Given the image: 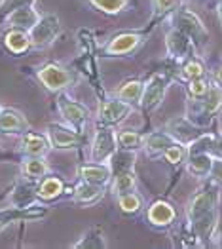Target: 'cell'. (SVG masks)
Returning <instances> with one entry per match:
<instances>
[{
  "label": "cell",
  "mask_w": 222,
  "mask_h": 249,
  "mask_svg": "<svg viewBox=\"0 0 222 249\" xmlns=\"http://www.w3.org/2000/svg\"><path fill=\"white\" fill-rule=\"evenodd\" d=\"M219 204H221V188L215 181H207L188 202L186 206V223L198 242H209L217 236L219 230Z\"/></svg>",
  "instance_id": "6da1fadb"
},
{
  "label": "cell",
  "mask_w": 222,
  "mask_h": 249,
  "mask_svg": "<svg viewBox=\"0 0 222 249\" xmlns=\"http://www.w3.org/2000/svg\"><path fill=\"white\" fill-rule=\"evenodd\" d=\"M36 78L40 80V84L46 89L59 93L78 82V72L63 63L50 61L36 69Z\"/></svg>",
  "instance_id": "7a4b0ae2"
},
{
  "label": "cell",
  "mask_w": 222,
  "mask_h": 249,
  "mask_svg": "<svg viewBox=\"0 0 222 249\" xmlns=\"http://www.w3.org/2000/svg\"><path fill=\"white\" fill-rule=\"evenodd\" d=\"M173 25L177 29H181L182 33L192 40L196 52H202L203 48L209 44V31L205 27V23L200 19L198 14H194L190 8L186 6H181L177 12H173Z\"/></svg>",
  "instance_id": "3957f363"
},
{
  "label": "cell",
  "mask_w": 222,
  "mask_h": 249,
  "mask_svg": "<svg viewBox=\"0 0 222 249\" xmlns=\"http://www.w3.org/2000/svg\"><path fill=\"white\" fill-rule=\"evenodd\" d=\"M31 35V44L33 48H50L53 42L59 38L61 35V21L55 14H46L40 16V19L36 21V25L29 31Z\"/></svg>",
  "instance_id": "277c9868"
},
{
  "label": "cell",
  "mask_w": 222,
  "mask_h": 249,
  "mask_svg": "<svg viewBox=\"0 0 222 249\" xmlns=\"http://www.w3.org/2000/svg\"><path fill=\"white\" fill-rule=\"evenodd\" d=\"M167 88H169V78H167L163 72L152 74V76L144 82V89H142L139 107H141L144 112L156 110V108L163 103V99H165Z\"/></svg>",
  "instance_id": "5b68a950"
},
{
  "label": "cell",
  "mask_w": 222,
  "mask_h": 249,
  "mask_svg": "<svg viewBox=\"0 0 222 249\" xmlns=\"http://www.w3.org/2000/svg\"><path fill=\"white\" fill-rule=\"evenodd\" d=\"M116 150H118L116 131L110 129L108 125H104V127L95 131V137L91 141V150H89V160L91 162L108 164L110 158L116 154Z\"/></svg>",
  "instance_id": "8992f818"
},
{
  "label": "cell",
  "mask_w": 222,
  "mask_h": 249,
  "mask_svg": "<svg viewBox=\"0 0 222 249\" xmlns=\"http://www.w3.org/2000/svg\"><path fill=\"white\" fill-rule=\"evenodd\" d=\"M133 112V105L123 101L120 97H110L99 103L97 108V122L101 125H114L123 122Z\"/></svg>",
  "instance_id": "52a82bcc"
},
{
  "label": "cell",
  "mask_w": 222,
  "mask_h": 249,
  "mask_svg": "<svg viewBox=\"0 0 222 249\" xmlns=\"http://www.w3.org/2000/svg\"><path fill=\"white\" fill-rule=\"evenodd\" d=\"M57 110H59L61 118L68 125H72L74 129H80L89 118V110L76 99H72L67 91H59L57 95Z\"/></svg>",
  "instance_id": "ba28073f"
},
{
  "label": "cell",
  "mask_w": 222,
  "mask_h": 249,
  "mask_svg": "<svg viewBox=\"0 0 222 249\" xmlns=\"http://www.w3.org/2000/svg\"><path fill=\"white\" fill-rule=\"evenodd\" d=\"M46 137L50 139L51 148H59V150L78 148L84 143V137L80 135V131L74 129L72 125L48 124V127H46Z\"/></svg>",
  "instance_id": "9c48e42d"
},
{
  "label": "cell",
  "mask_w": 222,
  "mask_h": 249,
  "mask_svg": "<svg viewBox=\"0 0 222 249\" xmlns=\"http://www.w3.org/2000/svg\"><path fill=\"white\" fill-rule=\"evenodd\" d=\"M194 44L192 40L182 33L181 29H177L175 25L167 31V35H165V52H167V55H169V59H173V61H186L188 57H192V53H194Z\"/></svg>",
  "instance_id": "30bf717a"
},
{
  "label": "cell",
  "mask_w": 222,
  "mask_h": 249,
  "mask_svg": "<svg viewBox=\"0 0 222 249\" xmlns=\"http://www.w3.org/2000/svg\"><path fill=\"white\" fill-rule=\"evenodd\" d=\"M144 42V35L142 33H135V31H125V33H118L114 35L108 44L104 46V53L110 57H120V55H129L133 53L139 46Z\"/></svg>",
  "instance_id": "8fae6325"
},
{
  "label": "cell",
  "mask_w": 222,
  "mask_h": 249,
  "mask_svg": "<svg viewBox=\"0 0 222 249\" xmlns=\"http://www.w3.org/2000/svg\"><path fill=\"white\" fill-rule=\"evenodd\" d=\"M146 221L154 229H169L177 221V211L167 200H156L146 209Z\"/></svg>",
  "instance_id": "7c38bea8"
},
{
  "label": "cell",
  "mask_w": 222,
  "mask_h": 249,
  "mask_svg": "<svg viewBox=\"0 0 222 249\" xmlns=\"http://www.w3.org/2000/svg\"><path fill=\"white\" fill-rule=\"evenodd\" d=\"M175 143H179V141L167 129H158V131H150L142 137L141 148L148 158H158V156H163V152Z\"/></svg>",
  "instance_id": "4fadbf2b"
},
{
  "label": "cell",
  "mask_w": 222,
  "mask_h": 249,
  "mask_svg": "<svg viewBox=\"0 0 222 249\" xmlns=\"http://www.w3.org/2000/svg\"><path fill=\"white\" fill-rule=\"evenodd\" d=\"M167 131L179 141V143H184V145H190L194 139H198L203 131L200 129V125L194 124L188 116H179V118H173L169 124H167Z\"/></svg>",
  "instance_id": "5bb4252c"
},
{
  "label": "cell",
  "mask_w": 222,
  "mask_h": 249,
  "mask_svg": "<svg viewBox=\"0 0 222 249\" xmlns=\"http://www.w3.org/2000/svg\"><path fill=\"white\" fill-rule=\"evenodd\" d=\"M78 173H80L82 181H87V183H93V185H101V187H108L110 181H112V175H114L110 164H101V162L82 164Z\"/></svg>",
  "instance_id": "9a60e30c"
},
{
  "label": "cell",
  "mask_w": 222,
  "mask_h": 249,
  "mask_svg": "<svg viewBox=\"0 0 222 249\" xmlns=\"http://www.w3.org/2000/svg\"><path fill=\"white\" fill-rule=\"evenodd\" d=\"M31 129L27 116L12 107L0 108V133H25Z\"/></svg>",
  "instance_id": "2e32d148"
},
{
  "label": "cell",
  "mask_w": 222,
  "mask_h": 249,
  "mask_svg": "<svg viewBox=\"0 0 222 249\" xmlns=\"http://www.w3.org/2000/svg\"><path fill=\"white\" fill-rule=\"evenodd\" d=\"M50 150H51V143L46 135L33 133L31 129L21 135L19 152L23 156H48Z\"/></svg>",
  "instance_id": "e0dca14e"
},
{
  "label": "cell",
  "mask_w": 222,
  "mask_h": 249,
  "mask_svg": "<svg viewBox=\"0 0 222 249\" xmlns=\"http://www.w3.org/2000/svg\"><path fill=\"white\" fill-rule=\"evenodd\" d=\"M40 19V14L34 10L33 4H27V6H21L17 10H14L12 14H8L4 18V23L8 27H17V29H25V31H31L36 21Z\"/></svg>",
  "instance_id": "ac0fdd59"
},
{
  "label": "cell",
  "mask_w": 222,
  "mask_h": 249,
  "mask_svg": "<svg viewBox=\"0 0 222 249\" xmlns=\"http://www.w3.org/2000/svg\"><path fill=\"white\" fill-rule=\"evenodd\" d=\"M4 46L8 48V52H12L14 55H23L27 50L33 48L31 44V35L25 29L17 27H10L4 35Z\"/></svg>",
  "instance_id": "d6986e66"
},
{
  "label": "cell",
  "mask_w": 222,
  "mask_h": 249,
  "mask_svg": "<svg viewBox=\"0 0 222 249\" xmlns=\"http://www.w3.org/2000/svg\"><path fill=\"white\" fill-rule=\"evenodd\" d=\"M213 156L211 152H188L186 158V171L192 177L198 179H207L209 171H211V164H213Z\"/></svg>",
  "instance_id": "ffe728a7"
},
{
  "label": "cell",
  "mask_w": 222,
  "mask_h": 249,
  "mask_svg": "<svg viewBox=\"0 0 222 249\" xmlns=\"http://www.w3.org/2000/svg\"><path fill=\"white\" fill-rule=\"evenodd\" d=\"M104 194V187L101 185H93V183H87V181H82L74 187V194H72V200L76 204L82 206H91L95 202H99Z\"/></svg>",
  "instance_id": "44dd1931"
},
{
  "label": "cell",
  "mask_w": 222,
  "mask_h": 249,
  "mask_svg": "<svg viewBox=\"0 0 222 249\" xmlns=\"http://www.w3.org/2000/svg\"><path fill=\"white\" fill-rule=\"evenodd\" d=\"M50 167L46 162V156H25L21 162V175L29 181H36L42 179L44 175H48Z\"/></svg>",
  "instance_id": "7402d4cb"
},
{
  "label": "cell",
  "mask_w": 222,
  "mask_h": 249,
  "mask_svg": "<svg viewBox=\"0 0 222 249\" xmlns=\"http://www.w3.org/2000/svg\"><path fill=\"white\" fill-rule=\"evenodd\" d=\"M110 190L114 196H121L125 192H133L137 190V175L131 169H121V171H116L112 175V181H110Z\"/></svg>",
  "instance_id": "603a6c76"
},
{
  "label": "cell",
  "mask_w": 222,
  "mask_h": 249,
  "mask_svg": "<svg viewBox=\"0 0 222 249\" xmlns=\"http://www.w3.org/2000/svg\"><path fill=\"white\" fill-rule=\"evenodd\" d=\"M70 248L76 249H102L106 248V236L101 227H91L87 232H84L78 242H74Z\"/></svg>",
  "instance_id": "cb8c5ba5"
},
{
  "label": "cell",
  "mask_w": 222,
  "mask_h": 249,
  "mask_svg": "<svg viewBox=\"0 0 222 249\" xmlns=\"http://www.w3.org/2000/svg\"><path fill=\"white\" fill-rule=\"evenodd\" d=\"M142 89H144V80H139V78H131V80H125L120 88L114 91L116 97H120L127 103H139L142 95Z\"/></svg>",
  "instance_id": "d4e9b609"
},
{
  "label": "cell",
  "mask_w": 222,
  "mask_h": 249,
  "mask_svg": "<svg viewBox=\"0 0 222 249\" xmlns=\"http://www.w3.org/2000/svg\"><path fill=\"white\" fill-rule=\"evenodd\" d=\"M63 190H65V183L61 181L59 177L50 175V177H44L40 181V185L36 187V196H38V200L50 202V200L57 198Z\"/></svg>",
  "instance_id": "484cf974"
},
{
  "label": "cell",
  "mask_w": 222,
  "mask_h": 249,
  "mask_svg": "<svg viewBox=\"0 0 222 249\" xmlns=\"http://www.w3.org/2000/svg\"><path fill=\"white\" fill-rule=\"evenodd\" d=\"M116 200H118L120 211H123L125 215H137V213H141L142 208H144V200H142V196L137 190L125 192V194H121V196H116Z\"/></svg>",
  "instance_id": "4316f807"
},
{
  "label": "cell",
  "mask_w": 222,
  "mask_h": 249,
  "mask_svg": "<svg viewBox=\"0 0 222 249\" xmlns=\"http://www.w3.org/2000/svg\"><path fill=\"white\" fill-rule=\"evenodd\" d=\"M200 76H207L205 63H203L200 57L192 55V57H188L186 61H182V65H181V80H184V82H190V80L200 78Z\"/></svg>",
  "instance_id": "83f0119b"
},
{
  "label": "cell",
  "mask_w": 222,
  "mask_h": 249,
  "mask_svg": "<svg viewBox=\"0 0 222 249\" xmlns=\"http://www.w3.org/2000/svg\"><path fill=\"white\" fill-rule=\"evenodd\" d=\"M142 137L139 131H133V129H121L116 131V139H118V148L121 150H137L142 146Z\"/></svg>",
  "instance_id": "f1b7e54d"
},
{
  "label": "cell",
  "mask_w": 222,
  "mask_h": 249,
  "mask_svg": "<svg viewBox=\"0 0 222 249\" xmlns=\"http://www.w3.org/2000/svg\"><path fill=\"white\" fill-rule=\"evenodd\" d=\"M89 4L99 10L102 14H108V16H116L123 10H127L129 6V0H89Z\"/></svg>",
  "instance_id": "f546056e"
},
{
  "label": "cell",
  "mask_w": 222,
  "mask_h": 249,
  "mask_svg": "<svg viewBox=\"0 0 222 249\" xmlns=\"http://www.w3.org/2000/svg\"><path fill=\"white\" fill-rule=\"evenodd\" d=\"M188 158V146L184 143H175L171 145L165 152H163V160L171 166H179V164H184Z\"/></svg>",
  "instance_id": "4dcf8cb0"
},
{
  "label": "cell",
  "mask_w": 222,
  "mask_h": 249,
  "mask_svg": "<svg viewBox=\"0 0 222 249\" xmlns=\"http://www.w3.org/2000/svg\"><path fill=\"white\" fill-rule=\"evenodd\" d=\"M213 80H209L207 76H200V78H194L190 82H186V91H188V97L190 99H202L203 95L209 91Z\"/></svg>",
  "instance_id": "1f68e13d"
},
{
  "label": "cell",
  "mask_w": 222,
  "mask_h": 249,
  "mask_svg": "<svg viewBox=\"0 0 222 249\" xmlns=\"http://www.w3.org/2000/svg\"><path fill=\"white\" fill-rule=\"evenodd\" d=\"M184 0H152V10H154V18H163L167 14L177 12L182 6Z\"/></svg>",
  "instance_id": "d6a6232c"
},
{
  "label": "cell",
  "mask_w": 222,
  "mask_h": 249,
  "mask_svg": "<svg viewBox=\"0 0 222 249\" xmlns=\"http://www.w3.org/2000/svg\"><path fill=\"white\" fill-rule=\"evenodd\" d=\"M27 4H34V0H2L0 2V19H4L8 14H12L14 10L27 6Z\"/></svg>",
  "instance_id": "836d02e7"
},
{
  "label": "cell",
  "mask_w": 222,
  "mask_h": 249,
  "mask_svg": "<svg viewBox=\"0 0 222 249\" xmlns=\"http://www.w3.org/2000/svg\"><path fill=\"white\" fill-rule=\"evenodd\" d=\"M211 181H215L217 185H222V158L221 156H213V164H211V171L209 177Z\"/></svg>",
  "instance_id": "e575fe53"
},
{
  "label": "cell",
  "mask_w": 222,
  "mask_h": 249,
  "mask_svg": "<svg viewBox=\"0 0 222 249\" xmlns=\"http://www.w3.org/2000/svg\"><path fill=\"white\" fill-rule=\"evenodd\" d=\"M213 82H217L219 86H222V61L213 69Z\"/></svg>",
  "instance_id": "d590c367"
},
{
  "label": "cell",
  "mask_w": 222,
  "mask_h": 249,
  "mask_svg": "<svg viewBox=\"0 0 222 249\" xmlns=\"http://www.w3.org/2000/svg\"><path fill=\"white\" fill-rule=\"evenodd\" d=\"M217 16H219V21L222 25V2H217Z\"/></svg>",
  "instance_id": "8d00e7d4"
},
{
  "label": "cell",
  "mask_w": 222,
  "mask_h": 249,
  "mask_svg": "<svg viewBox=\"0 0 222 249\" xmlns=\"http://www.w3.org/2000/svg\"><path fill=\"white\" fill-rule=\"evenodd\" d=\"M6 225H8V221H6V219H0V230L4 229V227H6Z\"/></svg>",
  "instance_id": "74e56055"
},
{
  "label": "cell",
  "mask_w": 222,
  "mask_h": 249,
  "mask_svg": "<svg viewBox=\"0 0 222 249\" xmlns=\"http://www.w3.org/2000/svg\"><path fill=\"white\" fill-rule=\"evenodd\" d=\"M217 146H219V148L222 150V133L219 135V141H217Z\"/></svg>",
  "instance_id": "f35d334b"
},
{
  "label": "cell",
  "mask_w": 222,
  "mask_h": 249,
  "mask_svg": "<svg viewBox=\"0 0 222 249\" xmlns=\"http://www.w3.org/2000/svg\"><path fill=\"white\" fill-rule=\"evenodd\" d=\"M221 246H222V234H221Z\"/></svg>",
  "instance_id": "ab89813d"
},
{
  "label": "cell",
  "mask_w": 222,
  "mask_h": 249,
  "mask_svg": "<svg viewBox=\"0 0 222 249\" xmlns=\"http://www.w3.org/2000/svg\"><path fill=\"white\" fill-rule=\"evenodd\" d=\"M215 2H222V0H215Z\"/></svg>",
  "instance_id": "60d3db41"
},
{
  "label": "cell",
  "mask_w": 222,
  "mask_h": 249,
  "mask_svg": "<svg viewBox=\"0 0 222 249\" xmlns=\"http://www.w3.org/2000/svg\"><path fill=\"white\" fill-rule=\"evenodd\" d=\"M0 108H2V107H0Z\"/></svg>",
  "instance_id": "b9f144b4"
}]
</instances>
